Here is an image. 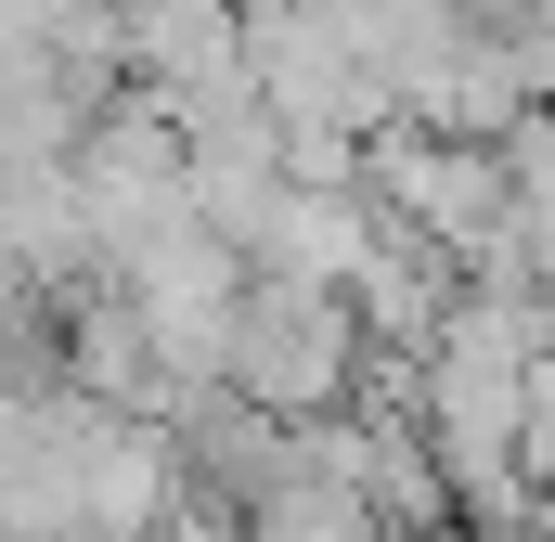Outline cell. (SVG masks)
Wrapping results in <instances>:
<instances>
[{
    "mask_svg": "<svg viewBox=\"0 0 555 542\" xmlns=\"http://www.w3.org/2000/svg\"><path fill=\"white\" fill-rule=\"evenodd\" d=\"M375 336L349 297H310V284H259L246 297V336H233V401H259L272 426H323V413H362L375 388Z\"/></svg>",
    "mask_w": 555,
    "mask_h": 542,
    "instance_id": "obj_1",
    "label": "cell"
},
{
    "mask_svg": "<svg viewBox=\"0 0 555 542\" xmlns=\"http://www.w3.org/2000/svg\"><path fill=\"white\" fill-rule=\"evenodd\" d=\"M375 207L414 233V246H439V259H504V233H517V155L504 142H465V130H401L375 142Z\"/></svg>",
    "mask_w": 555,
    "mask_h": 542,
    "instance_id": "obj_2",
    "label": "cell"
},
{
    "mask_svg": "<svg viewBox=\"0 0 555 542\" xmlns=\"http://www.w3.org/2000/svg\"><path fill=\"white\" fill-rule=\"evenodd\" d=\"M181 542H259V530H246V517H194Z\"/></svg>",
    "mask_w": 555,
    "mask_h": 542,
    "instance_id": "obj_3",
    "label": "cell"
}]
</instances>
